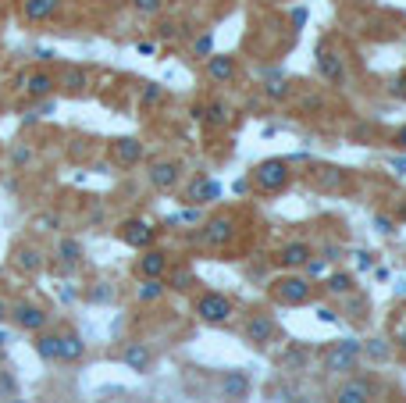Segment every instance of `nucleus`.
Masks as SVG:
<instances>
[{
    "instance_id": "1",
    "label": "nucleus",
    "mask_w": 406,
    "mask_h": 403,
    "mask_svg": "<svg viewBox=\"0 0 406 403\" xmlns=\"http://www.w3.org/2000/svg\"><path fill=\"white\" fill-rule=\"evenodd\" d=\"M271 300L274 304H285V307H303L314 300V282L307 275H281L271 282Z\"/></svg>"
},
{
    "instance_id": "2",
    "label": "nucleus",
    "mask_w": 406,
    "mask_h": 403,
    "mask_svg": "<svg viewBox=\"0 0 406 403\" xmlns=\"http://www.w3.org/2000/svg\"><path fill=\"white\" fill-rule=\"evenodd\" d=\"M364 357V342H357V339H338V342H331L328 347V354H324V371L328 375H350V371H357V361Z\"/></svg>"
},
{
    "instance_id": "3",
    "label": "nucleus",
    "mask_w": 406,
    "mask_h": 403,
    "mask_svg": "<svg viewBox=\"0 0 406 403\" xmlns=\"http://www.w3.org/2000/svg\"><path fill=\"white\" fill-rule=\"evenodd\" d=\"M193 311H196V318L203 325H217V328L236 321V304H231L224 293H200L196 304H193Z\"/></svg>"
},
{
    "instance_id": "4",
    "label": "nucleus",
    "mask_w": 406,
    "mask_h": 403,
    "mask_svg": "<svg viewBox=\"0 0 406 403\" xmlns=\"http://www.w3.org/2000/svg\"><path fill=\"white\" fill-rule=\"evenodd\" d=\"M288 182H293V171H288V161H281V157L260 161V164L253 168V186H257V193H281Z\"/></svg>"
},
{
    "instance_id": "5",
    "label": "nucleus",
    "mask_w": 406,
    "mask_h": 403,
    "mask_svg": "<svg viewBox=\"0 0 406 403\" xmlns=\"http://www.w3.org/2000/svg\"><path fill=\"white\" fill-rule=\"evenodd\" d=\"M236 232H239L236 218H231V214H217V218H210V221L200 228V243H203V247H214V250H224L231 240H236Z\"/></svg>"
},
{
    "instance_id": "6",
    "label": "nucleus",
    "mask_w": 406,
    "mask_h": 403,
    "mask_svg": "<svg viewBox=\"0 0 406 403\" xmlns=\"http://www.w3.org/2000/svg\"><path fill=\"white\" fill-rule=\"evenodd\" d=\"M243 335H246V342H253V347H271V339L278 335V325H274L271 314L253 311V314L243 321Z\"/></svg>"
},
{
    "instance_id": "7",
    "label": "nucleus",
    "mask_w": 406,
    "mask_h": 403,
    "mask_svg": "<svg viewBox=\"0 0 406 403\" xmlns=\"http://www.w3.org/2000/svg\"><path fill=\"white\" fill-rule=\"evenodd\" d=\"M371 399H374V382L360 375H350L331 392V403H371Z\"/></svg>"
},
{
    "instance_id": "8",
    "label": "nucleus",
    "mask_w": 406,
    "mask_h": 403,
    "mask_svg": "<svg viewBox=\"0 0 406 403\" xmlns=\"http://www.w3.org/2000/svg\"><path fill=\"white\" fill-rule=\"evenodd\" d=\"M18 89H22L25 97H32V100H43V97H50V93L57 89V79H53L46 68H29V72L18 75Z\"/></svg>"
},
{
    "instance_id": "9",
    "label": "nucleus",
    "mask_w": 406,
    "mask_h": 403,
    "mask_svg": "<svg viewBox=\"0 0 406 403\" xmlns=\"http://www.w3.org/2000/svg\"><path fill=\"white\" fill-rule=\"evenodd\" d=\"M153 236H157V228H153L150 221H139V218L118 225V240H122L125 247H132V250H146V247L153 243Z\"/></svg>"
},
{
    "instance_id": "10",
    "label": "nucleus",
    "mask_w": 406,
    "mask_h": 403,
    "mask_svg": "<svg viewBox=\"0 0 406 403\" xmlns=\"http://www.w3.org/2000/svg\"><path fill=\"white\" fill-rule=\"evenodd\" d=\"M11 318H15V325H18L22 332H43V328L50 325V314H46L39 304H29V300H18V304L11 307Z\"/></svg>"
},
{
    "instance_id": "11",
    "label": "nucleus",
    "mask_w": 406,
    "mask_h": 403,
    "mask_svg": "<svg viewBox=\"0 0 406 403\" xmlns=\"http://www.w3.org/2000/svg\"><path fill=\"white\" fill-rule=\"evenodd\" d=\"M221 197V186L214 182V179H207V175H193L189 182H186V204L189 207H203V204H214Z\"/></svg>"
},
{
    "instance_id": "12",
    "label": "nucleus",
    "mask_w": 406,
    "mask_h": 403,
    "mask_svg": "<svg viewBox=\"0 0 406 403\" xmlns=\"http://www.w3.org/2000/svg\"><path fill=\"white\" fill-rule=\"evenodd\" d=\"M317 75L328 82V86H345L350 75H345V61L335 54V50H321L317 54Z\"/></svg>"
},
{
    "instance_id": "13",
    "label": "nucleus",
    "mask_w": 406,
    "mask_h": 403,
    "mask_svg": "<svg viewBox=\"0 0 406 403\" xmlns=\"http://www.w3.org/2000/svg\"><path fill=\"white\" fill-rule=\"evenodd\" d=\"M110 161L118 168H132L143 161V143L136 136H122V140H110Z\"/></svg>"
},
{
    "instance_id": "14",
    "label": "nucleus",
    "mask_w": 406,
    "mask_h": 403,
    "mask_svg": "<svg viewBox=\"0 0 406 403\" xmlns=\"http://www.w3.org/2000/svg\"><path fill=\"white\" fill-rule=\"evenodd\" d=\"M250 396V375L246 371H224L221 375V399L224 403H246Z\"/></svg>"
},
{
    "instance_id": "15",
    "label": "nucleus",
    "mask_w": 406,
    "mask_h": 403,
    "mask_svg": "<svg viewBox=\"0 0 406 403\" xmlns=\"http://www.w3.org/2000/svg\"><path fill=\"white\" fill-rule=\"evenodd\" d=\"M167 268H171V254L167 250H143V257L136 261V271L143 275V278H164L167 275Z\"/></svg>"
},
{
    "instance_id": "16",
    "label": "nucleus",
    "mask_w": 406,
    "mask_h": 403,
    "mask_svg": "<svg viewBox=\"0 0 406 403\" xmlns=\"http://www.w3.org/2000/svg\"><path fill=\"white\" fill-rule=\"evenodd\" d=\"M182 179V164L179 161H157L150 168V186L153 190H175Z\"/></svg>"
},
{
    "instance_id": "17",
    "label": "nucleus",
    "mask_w": 406,
    "mask_h": 403,
    "mask_svg": "<svg viewBox=\"0 0 406 403\" xmlns=\"http://www.w3.org/2000/svg\"><path fill=\"white\" fill-rule=\"evenodd\" d=\"M310 257H314V250H310V243H303V240H293V243H285V247L278 250V264L288 268V271H300Z\"/></svg>"
},
{
    "instance_id": "18",
    "label": "nucleus",
    "mask_w": 406,
    "mask_h": 403,
    "mask_svg": "<svg viewBox=\"0 0 406 403\" xmlns=\"http://www.w3.org/2000/svg\"><path fill=\"white\" fill-rule=\"evenodd\" d=\"M307 179L317 186V190H342L345 186V171L342 168H331V164H317V168H310L307 171Z\"/></svg>"
},
{
    "instance_id": "19",
    "label": "nucleus",
    "mask_w": 406,
    "mask_h": 403,
    "mask_svg": "<svg viewBox=\"0 0 406 403\" xmlns=\"http://www.w3.org/2000/svg\"><path fill=\"white\" fill-rule=\"evenodd\" d=\"M18 11H22L29 22H50L57 11H61V0H22Z\"/></svg>"
},
{
    "instance_id": "20",
    "label": "nucleus",
    "mask_w": 406,
    "mask_h": 403,
    "mask_svg": "<svg viewBox=\"0 0 406 403\" xmlns=\"http://www.w3.org/2000/svg\"><path fill=\"white\" fill-rule=\"evenodd\" d=\"M122 361L129 364V371L146 375V371H150V364H153V354H150L146 342H129V347L122 350Z\"/></svg>"
},
{
    "instance_id": "21",
    "label": "nucleus",
    "mask_w": 406,
    "mask_h": 403,
    "mask_svg": "<svg viewBox=\"0 0 406 403\" xmlns=\"http://www.w3.org/2000/svg\"><path fill=\"white\" fill-rule=\"evenodd\" d=\"M11 257H15V268H18V271H25V275L43 271V250H36V247H29V243L15 247V250H11Z\"/></svg>"
},
{
    "instance_id": "22",
    "label": "nucleus",
    "mask_w": 406,
    "mask_h": 403,
    "mask_svg": "<svg viewBox=\"0 0 406 403\" xmlns=\"http://www.w3.org/2000/svg\"><path fill=\"white\" fill-rule=\"evenodd\" d=\"M86 357V342L75 332H61V350H57V361L61 364H75Z\"/></svg>"
},
{
    "instance_id": "23",
    "label": "nucleus",
    "mask_w": 406,
    "mask_h": 403,
    "mask_svg": "<svg viewBox=\"0 0 406 403\" xmlns=\"http://www.w3.org/2000/svg\"><path fill=\"white\" fill-rule=\"evenodd\" d=\"M207 75L214 82H231V79H236V57H228V54L207 57Z\"/></svg>"
},
{
    "instance_id": "24",
    "label": "nucleus",
    "mask_w": 406,
    "mask_h": 403,
    "mask_svg": "<svg viewBox=\"0 0 406 403\" xmlns=\"http://www.w3.org/2000/svg\"><path fill=\"white\" fill-rule=\"evenodd\" d=\"M57 86H61L65 93H72V97H79V93H86L89 75H86L82 68H65V72H61V79H57Z\"/></svg>"
},
{
    "instance_id": "25",
    "label": "nucleus",
    "mask_w": 406,
    "mask_h": 403,
    "mask_svg": "<svg viewBox=\"0 0 406 403\" xmlns=\"http://www.w3.org/2000/svg\"><path fill=\"white\" fill-rule=\"evenodd\" d=\"M164 293H167L164 278H143V285L136 290V300H139V304H160Z\"/></svg>"
},
{
    "instance_id": "26",
    "label": "nucleus",
    "mask_w": 406,
    "mask_h": 403,
    "mask_svg": "<svg viewBox=\"0 0 406 403\" xmlns=\"http://www.w3.org/2000/svg\"><path fill=\"white\" fill-rule=\"evenodd\" d=\"M324 290H328V297H350V293L357 290V282H353V275H345V271H335V275H328Z\"/></svg>"
},
{
    "instance_id": "27",
    "label": "nucleus",
    "mask_w": 406,
    "mask_h": 403,
    "mask_svg": "<svg viewBox=\"0 0 406 403\" xmlns=\"http://www.w3.org/2000/svg\"><path fill=\"white\" fill-rule=\"evenodd\" d=\"M57 350H61V335L57 332H39L36 335V354L43 361H57Z\"/></svg>"
},
{
    "instance_id": "28",
    "label": "nucleus",
    "mask_w": 406,
    "mask_h": 403,
    "mask_svg": "<svg viewBox=\"0 0 406 403\" xmlns=\"http://www.w3.org/2000/svg\"><path fill=\"white\" fill-rule=\"evenodd\" d=\"M164 285H167V290H175V293H186L189 285H193V271L189 268H167Z\"/></svg>"
},
{
    "instance_id": "29",
    "label": "nucleus",
    "mask_w": 406,
    "mask_h": 403,
    "mask_svg": "<svg viewBox=\"0 0 406 403\" xmlns=\"http://www.w3.org/2000/svg\"><path fill=\"white\" fill-rule=\"evenodd\" d=\"M57 257H61V264H79L82 261V243L65 236L61 243H57Z\"/></svg>"
},
{
    "instance_id": "30",
    "label": "nucleus",
    "mask_w": 406,
    "mask_h": 403,
    "mask_svg": "<svg viewBox=\"0 0 406 403\" xmlns=\"http://www.w3.org/2000/svg\"><path fill=\"white\" fill-rule=\"evenodd\" d=\"M392 342L399 347V354L406 357V311H395V318H392Z\"/></svg>"
},
{
    "instance_id": "31",
    "label": "nucleus",
    "mask_w": 406,
    "mask_h": 403,
    "mask_svg": "<svg viewBox=\"0 0 406 403\" xmlns=\"http://www.w3.org/2000/svg\"><path fill=\"white\" fill-rule=\"evenodd\" d=\"M264 93H267L271 100H285V97H288V79H281V75H274V79H267V86H264Z\"/></svg>"
},
{
    "instance_id": "32",
    "label": "nucleus",
    "mask_w": 406,
    "mask_h": 403,
    "mask_svg": "<svg viewBox=\"0 0 406 403\" xmlns=\"http://www.w3.org/2000/svg\"><path fill=\"white\" fill-rule=\"evenodd\" d=\"M364 354H367L371 361H388V342H385V339H367Z\"/></svg>"
},
{
    "instance_id": "33",
    "label": "nucleus",
    "mask_w": 406,
    "mask_h": 403,
    "mask_svg": "<svg viewBox=\"0 0 406 403\" xmlns=\"http://www.w3.org/2000/svg\"><path fill=\"white\" fill-rule=\"evenodd\" d=\"M203 118H207V122H214V125H228V122H231V114H228V107H224V104H210Z\"/></svg>"
},
{
    "instance_id": "34",
    "label": "nucleus",
    "mask_w": 406,
    "mask_h": 403,
    "mask_svg": "<svg viewBox=\"0 0 406 403\" xmlns=\"http://www.w3.org/2000/svg\"><path fill=\"white\" fill-rule=\"evenodd\" d=\"M15 392H18L15 371H8V368H0V396H8V399H15Z\"/></svg>"
},
{
    "instance_id": "35",
    "label": "nucleus",
    "mask_w": 406,
    "mask_h": 403,
    "mask_svg": "<svg viewBox=\"0 0 406 403\" xmlns=\"http://www.w3.org/2000/svg\"><path fill=\"white\" fill-rule=\"evenodd\" d=\"M160 100H164V89H160V86H153V82L143 86V93H139V104H143V107H153V104H160Z\"/></svg>"
},
{
    "instance_id": "36",
    "label": "nucleus",
    "mask_w": 406,
    "mask_h": 403,
    "mask_svg": "<svg viewBox=\"0 0 406 403\" xmlns=\"http://www.w3.org/2000/svg\"><path fill=\"white\" fill-rule=\"evenodd\" d=\"M321 107H324V100H321L317 93H303V97H300V111H303V114H317Z\"/></svg>"
},
{
    "instance_id": "37",
    "label": "nucleus",
    "mask_w": 406,
    "mask_h": 403,
    "mask_svg": "<svg viewBox=\"0 0 406 403\" xmlns=\"http://www.w3.org/2000/svg\"><path fill=\"white\" fill-rule=\"evenodd\" d=\"M132 8H136L139 15H157V11L164 8V0H132Z\"/></svg>"
},
{
    "instance_id": "38",
    "label": "nucleus",
    "mask_w": 406,
    "mask_h": 403,
    "mask_svg": "<svg viewBox=\"0 0 406 403\" xmlns=\"http://www.w3.org/2000/svg\"><path fill=\"white\" fill-rule=\"evenodd\" d=\"M189 221H200V207H189V211H179L175 218H167V225H189Z\"/></svg>"
},
{
    "instance_id": "39",
    "label": "nucleus",
    "mask_w": 406,
    "mask_h": 403,
    "mask_svg": "<svg viewBox=\"0 0 406 403\" xmlns=\"http://www.w3.org/2000/svg\"><path fill=\"white\" fill-rule=\"evenodd\" d=\"M29 161H32V150H29V147H15V150H11V164H15V168H25Z\"/></svg>"
},
{
    "instance_id": "40",
    "label": "nucleus",
    "mask_w": 406,
    "mask_h": 403,
    "mask_svg": "<svg viewBox=\"0 0 406 403\" xmlns=\"http://www.w3.org/2000/svg\"><path fill=\"white\" fill-rule=\"evenodd\" d=\"M388 93H392L395 100H406V72L392 79V86H388Z\"/></svg>"
},
{
    "instance_id": "41",
    "label": "nucleus",
    "mask_w": 406,
    "mask_h": 403,
    "mask_svg": "<svg viewBox=\"0 0 406 403\" xmlns=\"http://www.w3.org/2000/svg\"><path fill=\"white\" fill-rule=\"evenodd\" d=\"M210 46H214V39H210V36H200V39L193 43V54H196V57H210Z\"/></svg>"
},
{
    "instance_id": "42",
    "label": "nucleus",
    "mask_w": 406,
    "mask_h": 403,
    "mask_svg": "<svg viewBox=\"0 0 406 403\" xmlns=\"http://www.w3.org/2000/svg\"><path fill=\"white\" fill-rule=\"evenodd\" d=\"M36 228H39V232H50V228H57V214H39V218H36Z\"/></svg>"
},
{
    "instance_id": "43",
    "label": "nucleus",
    "mask_w": 406,
    "mask_h": 403,
    "mask_svg": "<svg viewBox=\"0 0 406 403\" xmlns=\"http://www.w3.org/2000/svg\"><path fill=\"white\" fill-rule=\"evenodd\" d=\"M175 32H179L175 22H160V25H157V36H160V39H175Z\"/></svg>"
},
{
    "instance_id": "44",
    "label": "nucleus",
    "mask_w": 406,
    "mask_h": 403,
    "mask_svg": "<svg viewBox=\"0 0 406 403\" xmlns=\"http://www.w3.org/2000/svg\"><path fill=\"white\" fill-rule=\"evenodd\" d=\"M374 225H378V232H395V221H392V218H385V214H378V218H374Z\"/></svg>"
},
{
    "instance_id": "45",
    "label": "nucleus",
    "mask_w": 406,
    "mask_h": 403,
    "mask_svg": "<svg viewBox=\"0 0 406 403\" xmlns=\"http://www.w3.org/2000/svg\"><path fill=\"white\" fill-rule=\"evenodd\" d=\"M388 168L395 171V175H406V157H392V161H388Z\"/></svg>"
},
{
    "instance_id": "46",
    "label": "nucleus",
    "mask_w": 406,
    "mask_h": 403,
    "mask_svg": "<svg viewBox=\"0 0 406 403\" xmlns=\"http://www.w3.org/2000/svg\"><path fill=\"white\" fill-rule=\"evenodd\" d=\"M392 143H395L399 150H406V125H399V129H395V136H392Z\"/></svg>"
},
{
    "instance_id": "47",
    "label": "nucleus",
    "mask_w": 406,
    "mask_h": 403,
    "mask_svg": "<svg viewBox=\"0 0 406 403\" xmlns=\"http://www.w3.org/2000/svg\"><path fill=\"white\" fill-rule=\"evenodd\" d=\"M8 318H11V304L0 297V321H8Z\"/></svg>"
},
{
    "instance_id": "48",
    "label": "nucleus",
    "mask_w": 406,
    "mask_h": 403,
    "mask_svg": "<svg viewBox=\"0 0 406 403\" xmlns=\"http://www.w3.org/2000/svg\"><path fill=\"white\" fill-rule=\"evenodd\" d=\"M89 297H93V300H110V290H93Z\"/></svg>"
},
{
    "instance_id": "49",
    "label": "nucleus",
    "mask_w": 406,
    "mask_h": 403,
    "mask_svg": "<svg viewBox=\"0 0 406 403\" xmlns=\"http://www.w3.org/2000/svg\"><path fill=\"white\" fill-rule=\"evenodd\" d=\"M317 318H321V321H335V311H328V307H321V311H317Z\"/></svg>"
},
{
    "instance_id": "50",
    "label": "nucleus",
    "mask_w": 406,
    "mask_h": 403,
    "mask_svg": "<svg viewBox=\"0 0 406 403\" xmlns=\"http://www.w3.org/2000/svg\"><path fill=\"white\" fill-rule=\"evenodd\" d=\"M8 347V332H0V350H4Z\"/></svg>"
},
{
    "instance_id": "51",
    "label": "nucleus",
    "mask_w": 406,
    "mask_h": 403,
    "mask_svg": "<svg viewBox=\"0 0 406 403\" xmlns=\"http://www.w3.org/2000/svg\"><path fill=\"white\" fill-rule=\"evenodd\" d=\"M8 403H25V399H8Z\"/></svg>"
},
{
    "instance_id": "52",
    "label": "nucleus",
    "mask_w": 406,
    "mask_h": 403,
    "mask_svg": "<svg viewBox=\"0 0 406 403\" xmlns=\"http://www.w3.org/2000/svg\"><path fill=\"white\" fill-rule=\"evenodd\" d=\"M0 364H4V350H0Z\"/></svg>"
},
{
    "instance_id": "53",
    "label": "nucleus",
    "mask_w": 406,
    "mask_h": 403,
    "mask_svg": "<svg viewBox=\"0 0 406 403\" xmlns=\"http://www.w3.org/2000/svg\"><path fill=\"white\" fill-rule=\"evenodd\" d=\"M125 403H129V399H125Z\"/></svg>"
}]
</instances>
